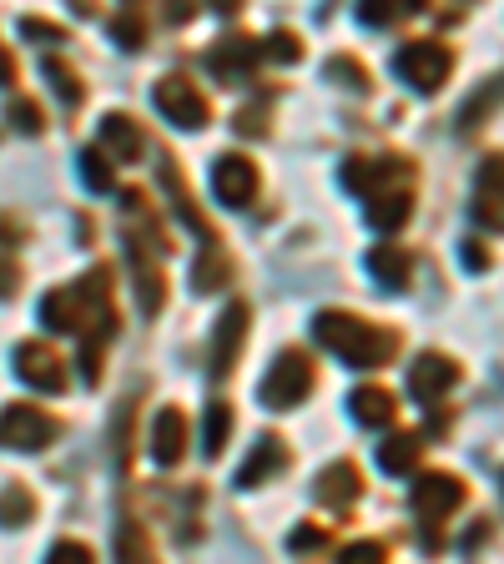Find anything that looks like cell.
Here are the masks:
<instances>
[{
    "instance_id": "obj_1",
    "label": "cell",
    "mask_w": 504,
    "mask_h": 564,
    "mask_svg": "<svg viewBox=\"0 0 504 564\" xmlns=\"http://www.w3.org/2000/svg\"><path fill=\"white\" fill-rule=\"evenodd\" d=\"M343 187L364 192L368 227H374V232H394V227L409 223V212H414V172H409V162H399V156H378V162L348 156V162H343Z\"/></svg>"
},
{
    "instance_id": "obj_2",
    "label": "cell",
    "mask_w": 504,
    "mask_h": 564,
    "mask_svg": "<svg viewBox=\"0 0 504 564\" xmlns=\"http://www.w3.org/2000/svg\"><path fill=\"white\" fill-rule=\"evenodd\" d=\"M313 338L323 343L333 358H343L348 368H378L394 358V348H399V338L388 328L364 323V317H353V313H339V307H333V313H318Z\"/></svg>"
},
{
    "instance_id": "obj_3",
    "label": "cell",
    "mask_w": 504,
    "mask_h": 564,
    "mask_svg": "<svg viewBox=\"0 0 504 564\" xmlns=\"http://www.w3.org/2000/svg\"><path fill=\"white\" fill-rule=\"evenodd\" d=\"M56 419L31 403H6L0 409V448H15V454H31V448H46L56 438Z\"/></svg>"
},
{
    "instance_id": "obj_4",
    "label": "cell",
    "mask_w": 504,
    "mask_h": 564,
    "mask_svg": "<svg viewBox=\"0 0 504 564\" xmlns=\"http://www.w3.org/2000/svg\"><path fill=\"white\" fill-rule=\"evenodd\" d=\"M394 66H399V76L414 86V91H439L444 86V76L454 70V56H449V46H439V41H409V46L394 56Z\"/></svg>"
},
{
    "instance_id": "obj_5",
    "label": "cell",
    "mask_w": 504,
    "mask_h": 564,
    "mask_svg": "<svg viewBox=\"0 0 504 564\" xmlns=\"http://www.w3.org/2000/svg\"><path fill=\"white\" fill-rule=\"evenodd\" d=\"M152 101L172 127H182V131L207 127V96H202L187 76H162V82L152 86Z\"/></svg>"
},
{
    "instance_id": "obj_6",
    "label": "cell",
    "mask_w": 504,
    "mask_h": 564,
    "mask_svg": "<svg viewBox=\"0 0 504 564\" xmlns=\"http://www.w3.org/2000/svg\"><path fill=\"white\" fill-rule=\"evenodd\" d=\"M459 505H464V479H459V474L435 469V474H423V479L409 489V509H414V514H419L429 529H435L439 519L454 514Z\"/></svg>"
},
{
    "instance_id": "obj_7",
    "label": "cell",
    "mask_w": 504,
    "mask_h": 564,
    "mask_svg": "<svg viewBox=\"0 0 504 564\" xmlns=\"http://www.w3.org/2000/svg\"><path fill=\"white\" fill-rule=\"evenodd\" d=\"M308 393H313V364H308L303 352H282L278 364H272V373L262 378V403L268 409H293Z\"/></svg>"
},
{
    "instance_id": "obj_8",
    "label": "cell",
    "mask_w": 504,
    "mask_h": 564,
    "mask_svg": "<svg viewBox=\"0 0 504 564\" xmlns=\"http://www.w3.org/2000/svg\"><path fill=\"white\" fill-rule=\"evenodd\" d=\"M212 197L223 202V207H247V202L258 197V166L237 152L217 156L212 162Z\"/></svg>"
},
{
    "instance_id": "obj_9",
    "label": "cell",
    "mask_w": 504,
    "mask_h": 564,
    "mask_svg": "<svg viewBox=\"0 0 504 564\" xmlns=\"http://www.w3.org/2000/svg\"><path fill=\"white\" fill-rule=\"evenodd\" d=\"M247 323H253V313H247V303H227L223 317H217V333H212V378H227L237 364V352H243V338H247Z\"/></svg>"
},
{
    "instance_id": "obj_10",
    "label": "cell",
    "mask_w": 504,
    "mask_h": 564,
    "mask_svg": "<svg viewBox=\"0 0 504 564\" xmlns=\"http://www.w3.org/2000/svg\"><path fill=\"white\" fill-rule=\"evenodd\" d=\"M258 56H262L258 41H247V35H223V41L207 51V66H212V76H217V82L243 86V76H253Z\"/></svg>"
},
{
    "instance_id": "obj_11",
    "label": "cell",
    "mask_w": 504,
    "mask_h": 564,
    "mask_svg": "<svg viewBox=\"0 0 504 564\" xmlns=\"http://www.w3.org/2000/svg\"><path fill=\"white\" fill-rule=\"evenodd\" d=\"M15 373H21V383L41 388V393H61L66 388V368H61V358L46 343H21L15 348Z\"/></svg>"
},
{
    "instance_id": "obj_12",
    "label": "cell",
    "mask_w": 504,
    "mask_h": 564,
    "mask_svg": "<svg viewBox=\"0 0 504 564\" xmlns=\"http://www.w3.org/2000/svg\"><path fill=\"white\" fill-rule=\"evenodd\" d=\"M454 378H459V368L449 364L444 352H419L414 368H409V393L419 403H435V399H444L449 388H454Z\"/></svg>"
},
{
    "instance_id": "obj_13",
    "label": "cell",
    "mask_w": 504,
    "mask_h": 564,
    "mask_svg": "<svg viewBox=\"0 0 504 564\" xmlns=\"http://www.w3.org/2000/svg\"><path fill=\"white\" fill-rule=\"evenodd\" d=\"M182 454H187V419H182V409H162L152 423V458L162 469H176Z\"/></svg>"
},
{
    "instance_id": "obj_14",
    "label": "cell",
    "mask_w": 504,
    "mask_h": 564,
    "mask_svg": "<svg viewBox=\"0 0 504 564\" xmlns=\"http://www.w3.org/2000/svg\"><path fill=\"white\" fill-rule=\"evenodd\" d=\"M368 272H374V282L378 288H388V293H399V288H409V278H414V262H409V252L404 247H374L368 252Z\"/></svg>"
},
{
    "instance_id": "obj_15",
    "label": "cell",
    "mask_w": 504,
    "mask_h": 564,
    "mask_svg": "<svg viewBox=\"0 0 504 564\" xmlns=\"http://www.w3.org/2000/svg\"><path fill=\"white\" fill-rule=\"evenodd\" d=\"M282 464H288V454H282L278 438H258L253 444V454H247V464L237 469V489H258L268 474H278Z\"/></svg>"
},
{
    "instance_id": "obj_16",
    "label": "cell",
    "mask_w": 504,
    "mask_h": 564,
    "mask_svg": "<svg viewBox=\"0 0 504 564\" xmlns=\"http://www.w3.org/2000/svg\"><path fill=\"white\" fill-rule=\"evenodd\" d=\"M101 156H121V162H131V156H141V127L131 117H101Z\"/></svg>"
},
{
    "instance_id": "obj_17",
    "label": "cell",
    "mask_w": 504,
    "mask_h": 564,
    "mask_svg": "<svg viewBox=\"0 0 504 564\" xmlns=\"http://www.w3.org/2000/svg\"><path fill=\"white\" fill-rule=\"evenodd\" d=\"M419 454H423V434H394V438H384L378 444V469L384 474H404V469H414L419 464Z\"/></svg>"
},
{
    "instance_id": "obj_18",
    "label": "cell",
    "mask_w": 504,
    "mask_h": 564,
    "mask_svg": "<svg viewBox=\"0 0 504 564\" xmlns=\"http://www.w3.org/2000/svg\"><path fill=\"white\" fill-rule=\"evenodd\" d=\"M358 489H364V479H358V469L353 464H333V469L318 474V499H329V505H353L358 499Z\"/></svg>"
},
{
    "instance_id": "obj_19",
    "label": "cell",
    "mask_w": 504,
    "mask_h": 564,
    "mask_svg": "<svg viewBox=\"0 0 504 564\" xmlns=\"http://www.w3.org/2000/svg\"><path fill=\"white\" fill-rule=\"evenodd\" d=\"M348 409H353V419H358V423H368V429H378V423H388V419H394V393H388V388H378V383H368V388H353Z\"/></svg>"
},
{
    "instance_id": "obj_20",
    "label": "cell",
    "mask_w": 504,
    "mask_h": 564,
    "mask_svg": "<svg viewBox=\"0 0 504 564\" xmlns=\"http://www.w3.org/2000/svg\"><path fill=\"white\" fill-rule=\"evenodd\" d=\"M227 272H233V262H227L223 247L212 242L197 258V268H192V282H197V293H217V288H227Z\"/></svg>"
},
{
    "instance_id": "obj_21",
    "label": "cell",
    "mask_w": 504,
    "mask_h": 564,
    "mask_svg": "<svg viewBox=\"0 0 504 564\" xmlns=\"http://www.w3.org/2000/svg\"><path fill=\"white\" fill-rule=\"evenodd\" d=\"M474 212H480V223L490 227H500V156H490L484 162V172H480V202H474Z\"/></svg>"
},
{
    "instance_id": "obj_22",
    "label": "cell",
    "mask_w": 504,
    "mask_h": 564,
    "mask_svg": "<svg viewBox=\"0 0 504 564\" xmlns=\"http://www.w3.org/2000/svg\"><path fill=\"white\" fill-rule=\"evenodd\" d=\"M227 434H233V409H227V403H207V419H202V448L217 458L227 448Z\"/></svg>"
},
{
    "instance_id": "obj_23",
    "label": "cell",
    "mask_w": 504,
    "mask_h": 564,
    "mask_svg": "<svg viewBox=\"0 0 504 564\" xmlns=\"http://www.w3.org/2000/svg\"><path fill=\"white\" fill-rule=\"evenodd\" d=\"M31 514H35L31 489H21V484L0 489V529H21V524H31Z\"/></svg>"
},
{
    "instance_id": "obj_24",
    "label": "cell",
    "mask_w": 504,
    "mask_h": 564,
    "mask_svg": "<svg viewBox=\"0 0 504 564\" xmlns=\"http://www.w3.org/2000/svg\"><path fill=\"white\" fill-rule=\"evenodd\" d=\"M117 564H157L152 540H147V529H141V524H121V534H117Z\"/></svg>"
},
{
    "instance_id": "obj_25",
    "label": "cell",
    "mask_w": 504,
    "mask_h": 564,
    "mask_svg": "<svg viewBox=\"0 0 504 564\" xmlns=\"http://www.w3.org/2000/svg\"><path fill=\"white\" fill-rule=\"evenodd\" d=\"M111 35H117V46L141 51L147 46V11L141 6H121V15L111 21Z\"/></svg>"
},
{
    "instance_id": "obj_26",
    "label": "cell",
    "mask_w": 504,
    "mask_h": 564,
    "mask_svg": "<svg viewBox=\"0 0 504 564\" xmlns=\"http://www.w3.org/2000/svg\"><path fill=\"white\" fill-rule=\"evenodd\" d=\"M41 70H46V76H51V86H56V96H61V101H82V96H86L82 76H76V70H71L66 61H56V56H51Z\"/></svg>"
},
{
    "instance_id": "obj_27",
    "label": "cell",
    "mask_w": 504,
    "mask_h": 564,
    "mask_svg": "<svg viewBox=\"0 0 504 564\" xmlns=\"http://www.w3.org/2000/svg\"><path fill=\"white\" fill-rule=\"evenodd\" d=\"M82 176L92 192H111L117 187V176H111V162L101 156V147H92V152H82Z\"/></svg>"
},
{
    "instance_id": "obj_28",
    "label": "cell",
    "mask_w": 504,
    "mask_h": 564,
    "mask_svg": "<svg viewBox=\"0 0 504 564\" xmlns=\"http://www.w3.org/2000/svg\"><path fill=\"white\" fill-rule=\"evenodd\" d=\"M11 127L21 131V137H35V131L46 127V117H41V106L21 96V101H11Z\"/></svg>"
},
{
    "instance_id": "obj_29",
    "label": "cell",
    "mask_w": 504,
    "mask_h": 564,
    "mask_svg": "<svg viewBox=\"0 0 504 564\" xmlns=\"http://www.w3.org/2000/svg\"><path fill=\"white\" fill-rule=\"evenodd\" d=\"M21 35H25V41H51V46H66V31H61L56 21H41V15H25Z\"/></svg>"
},
{
    "instance_id": "obj_30",
    "label": "cell",
    "mask_w": 504,
    "mask_h": 564,
    "mask_svg": "<svg viewBox=\"0 0 504 564\" xmlns=\"http://www.w3.org/2000/svg\"><path fill=\"white\" fill-rule=\"evenodd\" d=\"M384 560H388V550L378 540H358L339 554V564H384Z\"/></svg>"
},
{
    "instance_id": "obj_31",
    "label": "cell",
    "mask_w": 504,
    "mask_h": 564,
    "mask_svg": "<svg viewBox=\"0 0 504 564\" xmlns=\"http://www.w3.org/2000/svg\"><path fill=\"white\" fill-rule=\"evenodd\" d=\"M268 56H278V61L293 66V61H303V41H298L293 31H272L268 35Z\"/></svg>"
},
{
    "instance_id": "obj_32",
    "label": "cell",
    "mask_w": 504,
    "mask_h": 564,
    "mask_svg": "<svg viewBox=\"0 0 504 564\" xmlns=\"http://www.w3.org/2000/svg\"><path fill=\"white\" fill-rule=\"evenodd\" d=\"M329 76H339V82H348V91H368V70H364V66H353L348 56L329 61Z\"/></svg>"
},
{
    "instance_id": "obj_33",
    "label": "cell",
    "mask_w": 504,
    "mask_h": 564,
    "mask_svg": "<svg viewBox=\"0 0 504 564\" xmlns=\"http://www.w3.org/2000/svg\"><path fill=\"white\" fill-rule=\"evenodd\" d=\"M46 564H96V554L86 550V544H76V540H61L56 550L46 554Z\"/></svg>"
},
{
    "instance_id": "obj_34",
    "label": "cell",
    "mask_w": 504,
    "mask_h": 564,
    "mask_svg": "<svg viewBox=\"0 0 504 564\" xmlns=\"http://www.w3.org/2000/svg\"><path fill=\"white\" fill-rule=\"evenodd\" d=\"M318 544H329V529H318V524L293 529V550H318Z\"/></svg>"
},
{
    "instance_id": "obj_35",
    "label": "cell",
    "mask_w": 504,
    "mask_h": 564,
    "mask_svg": "<svg viewBox=\"0 0 504 564\" xmlns=\"http://www.w3.org/2000/svg\"><path fill=\"white\" fill-rule=\"evenodd\" d=\"M399 15V6H384V0H374V6H358V21L364 25H388Z\"/></svg>"
},
{
    "instance_id": "obj_36",
    "label": "cell",
    "mask_w": 504,
    "mask_h": 564,
    "mask_svg": "<svg viewBox=\"0 0 504 564\" xmlns=\"http://www.w3.org/2000/svg\"><path fill=\"white\" fill-rule=\"evenodd\" d=\"M494 101H500V91H494V86H490V91H480V96H474V101H470V111L459 117V131H470V127H474V117H480V111H490Z\"/></svg>"
},
{
    "instance_id": "obj_37",
    "label": "cell",
    "mask_w": 504,
    "mask_h": 564,
    "mask_svg": "<svg viewBox=\"0 0 504 564\" xmlns=\"http://www.w3.org/2000/svg\"><path fill=\"white\" fill-rule=\"evenodd\" d=\"M459 247H464L459 258H464V268H470V272H484V268H490V252H484V242H474V237H470V242H459Z\"/></svg>"
},
{
    "instance_id": "obj_38",
    "label": "cell",
    "mask_w": 504,
    "mask_h": 564,
    "mask_svg": "<svg viewBox=\"0 0 504 564\" xmlns=\"http://www.w3.org/2000/svg\"><path fill=\"white\" fill-rule=\"evenodd\" d=\"M15 288H21V268H15V258H0V297H11Z\"/></svg>"
},
{
    "instance_id": "obj_39",
    "label": "cell",
    "mask_w": 504,
    "mask_h": 564,
    "mask_svg": "<svg viewBox=\"0 0 504 564\" xmlns=\"http://www.w3.org/2000/svg\"><path fill=\"white\" fill-rule=\"evenodd\" d=\"M0 86H15V61L0 56Z\"/></svg>"
},
{
    "instance_id": "obj_40",
    "label": "cell",
    "mask_w": 504,
    "mask_h": 564,
    "mask_svg": "<svg viewBox=\"0 0 504 564\" xmlns=\"http://www.w3.org/2000/svg\"><path fill=\"white\" fill-rule=\"evenodd\" d=\"M15 232H21V227H15L11 217H0V237H15Z\"/></svg>"
}]
</instances>
